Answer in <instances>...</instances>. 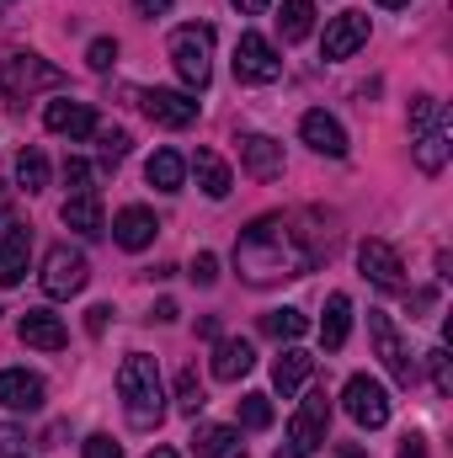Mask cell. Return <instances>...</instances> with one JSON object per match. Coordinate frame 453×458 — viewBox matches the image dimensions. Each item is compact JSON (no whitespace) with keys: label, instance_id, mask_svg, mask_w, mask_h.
Returning <instances> with one entry per match:
<instances>
[{"label":"cell","instance_id":"43","mask_svg":"<svg viewBox=\"0 0 453 458\" xmlns=\"http://www.w3.org/2000/svg\"><path fill=\"white\" fill-rule=\"evenodd\" d=\"M235 5H240V11H267L272 0H235Z\"/></svg>","mask_w":453,"mask_h":458},{"label":"cell","instance_id":"22","mask_svg":"<svg viewBox=\"0 0 453 458\" xmlns=\"http://www.w3.org/2000/svg\"><path fill=\"white\" fill-rule=\"evenodd\" d=\"M192 454L198 458H245V443L235 427H219V421H203L192 432Z\"/></svg>","mask_w":453,"mask_h":458},{"label":"cell","instance_id":"2","mask_svg":"<svg viewBox=\"0 0 453 458\" xmlns=\"http://www.w3.org/2000/svg\"><path fill=\"white\" fill-rule=\"evenodd\" d=\"M117 394H123V411H128V427L133 432H155L166 421V384H160V368H155L150 352H128L123 357Z\"/></svg>","mask_w":453,"mask_h":458},{"label":"cell","instance_id":"16","mask_svg":"<svg viewBox=\"0 0 453 458\" xmlns=\"http://www.w3.org/2000/svg\"><path fill=\"white\" fill-rule=\"evenodd\" d=\"M27 261H32V229L5 225V240H0V288H16L27 277Z\"/></svg>","mask_w":453,"mask_h":458},{"label":"cell","instance_id":"24","mask_svg":"<svg viewBox=\"0 0 453 458\" xmlns=\"http://www.w3.org/2000/svg\"><path fill=\"white\" fill-rule=\"evenodd\" d=\"M144 176H150L155 192H182V182H187V160H182L176 149H155L150 165H144Z\"/></svg>","mask_w":453,"mask_h":458},{"label":"cell","instance_id":"30","mask_svg":"<svg viewBox=\"0 0 453 458\" xmlns=\"http://www.w3.org/2000/svg\"><path fill=\"white\" fill-rule=\"evenodd\" d=\"M203 405H209V389H203L198 368H182V378H176V411L182 416H198Z\"/></svg>","mask_w":453,"mask_h":458},{"label":"cell","instance_id":"17","mask_svg":"<svg viewBox=\"0 0 453 458\" xmlns=\"http://www.w3.org/2000/svg\"><path fill=\"white\" fill-rule=\"evenodd\" d=\"M299 133H304V144H310L315 155H331V160H341V155H346V128H341L331 113H304Z\"/></svg>","mask_w":453,"mask_h":458},{"label":"cell","instance_id":"9","mask_svg":"<svg viewBox=\"0 0 453 458\" xmlns=\"http://www.w3.org/2000/svg\"><path fill=\"white\" fill-rule=\"evenodd\" d=\"M368 336H373V352H379V362L389 368V378L395 384H416V362H411V352L400 342V331H395V320L384 315V310H368Z\"/></svg>","mask_w":453,"mask_h":458},{"label":"cell","instance_id":"28","mask_svg":"<svg viewBox=\"0 0 453 458\" xmlns=\"http://www.w3.org/2000/svg\"><path fill=\"white\" fill-rule=\"evenodd\" d=\"M278 27H283V43H304V38L315 32V5H310V0H283Z\"/></svg>","mask_w":453,"mask_h":458},{"label":"cell","instance_id":"3","mask_svg":"<svg viewBox=\"0 0 453 458\" xmlns=\"http://www.w3.org/2000/svg\"><path fill=\"white\" fill-rule=\"evenodd\" d=\"M449 107L438 97H416L411 102V144H416V165L422 171H443L449 165Z\"/></svg>","mask_w":453,"mask_h":458},{"label":"cell","instance_id":"46","mask_svg":"<svg viewBox=\"0 0 453 458\" xmlns=\"http://www.w3.org/2000/svg\"><path fill=\"white\" fill-rule=\"evenodd\" d=\"M379 5H389V11H395V5H411V0H379Z\"/></svg>","mask_w":453,"mask_h":458},{"label":"cell","instance_id":"19","mask_svg":"<svg viewBox=\"0 0 453 458\" xmlns=\"http://www.w3.org/2000/svg\"><path fill=\"white\" fill-rule=\"evenodd\" d=\"M16 336H21L27 346H38V352H59V346L70 342L64 320H59V315H48V310H27V315H21V326H16Z\"/></svg>","mask_w":453,"mask_h":458},{"label":"cell","instance_id":"12","mask_svg":"<svg viewBox=\"0 0 453 458\" xmlns=\"http://www.w3.org/2000/svg\"><path fill=\"white\" fill-rule=\"evenodd\" d=\"M363 43H368V16H363V11H341V16L326 21L321 54H326V59H352Z\"/></svg>","mask_w":453,"mask_h":458},{"label":"cell","instance_id":"41","mask_svg":"<svg viewBox=\"0 0 453 458\" xmlns=\"http://www.w3.org/2000/svg\"><path fill=\"white\" fill-rule=\"evenodd\" d=\"M139 5V16H166L171 11V0H133Z\"/></svg>","mask_w":453,"mask_h":458},{"label":"cell","instance_id":"14","mask_svg":"<svg viewBox=\"0 0 453 458\" xmlns=\"http://www.w3.org/2000/svg\"><path fill=\"white\" fill-rule=\"evenodd\" d=\"M43 123H48V133H64V139H91L97 133V113L86 102H70V97L48 102L43 107Z\"/></svg>","mask_w":453,"mask_h":458},{"label":"cell","instance_id":"15","mask_svg":"<svg viewBox=\"0 0 453 458\" xmlns=\"http://www.w3.org/2000/svg\"><path fill=\"white\" fill-rule=\"evenodd\" d=\"M240 160H245V171L256 182H278L283 176V144L267 139V133H245L240 139Z\"/></svg>","mask_w":453,"mask_h":458},{"label":"cell","instance_id":"40","mask_svg":"<svg viewBox=\"0 0 453 458\" xmlns=\"http://www.w3.org/2000/svg\"><path fill=\"white\" fill-rule=\"evenodd\" d=\"M107 315H113V310H107V304H97V310L86 315V331H91V336H102V331H107Z\"/></svg>","mask_w":453,"mask_h":458},{"label":"cell","instance_id":"47","mask_svg":"<svg viewBox=\"0 0 453 458\" xmlns=\"http://www.w3.org/2000/svg\"><path fill=\"white\" fill-rule=\"evenodd\" d=\"M341 458H363V454H357V448H341Z\"/></svg>","mask_w":453,"mask_h":458},{"label":"cell","instance_id":"42","mask_svg":"<svg viewBox=\"0 0 453 458\" xmlns=\"http://www.w3.org/2000/svg\"><path fill=\"white\" fill-rule=\"evenodd\" d=\"M400 458H427V443H422V437H406V443H400Z\"/></svg>","mask_w":453,"mask_h":458},{"label":"cell","instance_id":"10","mask_svg":"<svg viewBox=\"0 0 453 458\" xmlns=\"http://www.w3.org/2000/svg\"><path fill=\"white\" fill-rule=\"evenodd\" d=\"M357 267H363V277H368L373 288H384V293H400V288H406V261H400V250H395L389 240H363V245H357Z\"/></svg>","mask_w":453,"mask_h":458},{"label":"cell","instance_id":"39","mask_svg":"<svg viewBox=\"0 0 453 458\" xmlns=\"http://www.w3.org/2000/svg\"><path fill=\"white\" fill-rule=\"evenodd\" d=\"M86 458H123V448H117L107 432H97V437H86Z\"/></svg>","mask_w":453,"mask_h":458},{"label":"cell","instance_id":"6","mask_svg":"<svg viewBox=\"0 0 453 458\" xmlns=\"http://www.w3.org/2000/svg\"><path fill=\"white\" fill-rule=\"evenodd\" d=\"M0 86H5L11 102H27V97H38V91H59V86H64V70L48 64L43 54H11V59L0 64Z\"/></svg>","mask_w":453,"mask_h":458},{"label":"cell","instance_id":"11","mask_svg":"<svg viewBox=\"0 0 453 458\" xmlns=\"http://www.w3.org/2000/svg\"><path fill=\"white\" fill-rule=\"evenodd\" d=\"M86 277H91V267H86L81 250H70V245H54V250H48V261H43V293H48V299L81 293Z\"/></svg>","mask_w":453,"mask_h":458},{"label":"cell","instance_id":"29","mask_svg":"<svg viewBox=\"0 0 453 458\" xmlns=\"http://www.w3.org/2000/svg\"><path fill=\"white\" fill-rule=\"evenodd\" d=\"M261 331L272 342H299L310 331V320H304V310H272V315H261Z\"/></svg>","mask_w":453,"mask_h":458},{"label":"cell","instance_id":"18","mask_svg":"<svg viewBox=\"0 0 453 458\" xmlns=\"http://www.w3.org/2000/svg\"><path fill=\"white\" fill-rule=\"evenodd\" d=\"M0 405L5 411H38L43 405V378L27 368H5L0 373Z\"/></svg>","mask_w":453,"mask_h":458},{"label":"cell","instance_id":"23","mask_svg":"<svg viewBox=\"0 0 453 458\" xmlns=\"http://www.w3.org/2000/svg\"><path fill=\"white\" fill-rule=\"evenodd\" d=\"M310 373H315V357L310 352H299V346H288L278 362H272V384H278V394L288 400V394H299L304 384H310Z\"/></svg>","mask_w":453,"mask_h":458},{"label":"cell","instance_id":"21","mask_svg":"<svg viewBox=\"0 0 453 458\" xmlns=\"http://www.w3.org/2000/svg\"><path fill=\"white\" fill-rule=\"evenodd\" d=\"M155 234H160V219H155L150 208H139V203H133V208H123V214L113 219V240L123 245V250H144Z\"/></svg>","mask_w":453,"mask_h":458},{"label":"cell","instance_id":"8","mask_svg":"<svg viewBox=\"0 0 453 458\" xmlns=\"http://www.w3.org/2000/svg\"><path fill=\"white\" fill-rule=\"evenodd\" d=\"M278 75H283L278 48H272L261 32H240V43H235V81H245V86H272Z\"/></svg>","mask_w":453,"mask_h":458},{"label":"cell","instance_id":"34","mask_svg":"<svg viewBox=\"0 0 453 458\" xmlns=\"http://www.w3.org/2000/svg\"><path fill=\"white\" fill-rule=\"evenodd\" d=\"M91 139L102 144V155H107V160H123V155H128V144H133V139H128V128H97Z\"/></svg>","mask_w":453,"mask_h":458},{"label":"cell","instance_id":"7","mask_svg":"<svg viewBox=\"0 0 453 458\" xmlns=\"http://www.w3.org/2000/svg\"><path fill=\"white\" fill-rule=\"evenodd\" d=\"M341 405H346V416H352L357 427H368V432H379V427L389 421V389H384L379 378H368V373H352V378H346Z\"/></svg>","mask_w":453,"mask_h":458},{"label":"cell","instance_id":"48","mask_svg":"<svg viewBox=\"0 0 453 458\" xmlns=\"http://www.w3.org/2000/svg\"><path fill=\"white\" fill-rule=\"evenodd\" d=\"M5 5H11V0H0V11H5Z\"/></svg>","mask_w":453,"mask_h":458},{"label":"cell","instance_id":"33","mask_svg":"<svg viewBox=\"0 0 453 458\" xmlns=\"http://www.w3.org/2000/svg\"><path fill=\"white\" fill-rule=\"evenodd\" d=\"M427 368H432V384H438V394H453V362H449V346H432V352H427Z\"/></svg>","mask_w":453,"mask_h":458},{"label":"cell","instance_id":"37","mask_svg":"<svg viewBox=\"0 0 453 458\" xmlns=\"http://www.w3.org/2000/svg\"><path fill=\"white\" fill-rule=\"evenodd\" d=\"M192 283H219V256L214 250H198V261H192Z\"/></svg>","mask_w":453,"mask_h":458},{"label":"cell","instance_id":"13","mask_svg":"<svg viewBox=\"0 0 453 458\" xmlns=\"http://www.w3.org/2000/svg\"><path fill=\"white\" fill-rule=\"evenodd\" d=\"M144 113L150 123H160V128H192L198 123V97H187V91H144Z\"/></svg>","mask_w":453,"mask_h":458},{"label":"cell","instance_id":"25","mask_svg":"<svg viewBox=\"0 0 453 458\" xmlns=\"http://www.w3.org/2000/svg\"><path fill=\"white\" fill-rule=\"evenodd\" d=\"M59 219L70 229H81V234H102V203H97V192H70L64 198V208H59Z\"/></svg>","mask_w":453,"mask_h":458},{"label":"cell","instance_id":"35","mask_svg":"<svg viewBox=\"0 0 453 458\" xmlns=\"http://www.w3.org/2000/svg\"><path fill=\"white\" fill-rule=\"evenodd\" d=\"M0 458H27V432L0 421Z\"/></svg>","mask_w":453,"mask_h":458},{"label":"cell","instance_id":"32","mask_svg":"<svg viewBox=\"0 0 453 458\" xmlns=\"http://www.w3.org/2000/svg\"><path fill=\"white\" fill-rule=\"evenodd\" d=\"M240 427H251V432L272 427V400L267 394H240Z\"/></svg>","mask_w":453,"mask_h":458},{"label":"cell","instance_id":"36","mask_svg":"<svg viewBox=\"0 0 453 458\" xmlns=\"http://www.w3.org/2000/svg\"><path fill=\"white\" fill-rule=\"evenodd\" d=\"M86 64H91V70H113L117 64V43L113 38H97V43L86 48Z\"/></svg>","mask_w":453,"mask_h":458},{"label":"cell","instance_id":"44","mask_svg":"<svg viewBox=\"0 0 453 458\" xmlns=\"http://www.w3.org/2000/svg\"><path fill=\"white\" fill-rule=\"evenodd\" d=\"M150 458H176V454H171V448H155V454H150Z\"/></svg>","mask_w":453,"mask_h":458},{"label":"cell","instance_id":"20","mask_svg":"<svg viewBox=\"0 0 453 458\" xmlns=\"http://www.w3.org/2000/svg\"><path fill=\"white\" fill-rule=\"evenodd\" d=\"M251 368H256V352H251V342H240V336L214 342V362H209V373H214L219 384H240Z\"/></svg>","mask_w":453,"mask_h":458},{"label":"cell","instance_id":"27","mask_svg":"<svg viewBox=\"0 0 453 458\" xmlns=\"http://www.w3.org/2000/svg\"><path fill=\"white\" fill-rule=\"evenodd\" d=\"M192 171H198V187H203L214 203L229 198V187H235V182H229V165L214 155V149H198V155H192Z\"/></svg>","mask_w":453,"mask_h":458},{"label":"cell","instance_id":"1","mask_svg":"<svg viewBox=\"0 0 453 458\" xmlns=\"http://www.w3.org/2000/svg\"><path fill=\"white\" fill-rule=\"evenodd\" d=\"M321 256H331V229H304V219H283V214L251 219L235 240V267L256 288L304 277L310 267H321Z\"/></svg>","mask_w":453,"mask_h":458},{"label":"cell","instance_id":"45","mask_svg":"<svg viewBox=\"0 0 453 458\" xmlns=\"http://www.w3.org/2000/svg\"><path fill=\"white\" fill-rule=\"evenodd\" d=\"M5 198H11V187H0V214H5Z\"/></svg>","mask_w":453,"mask_h":458},{"label":"cell","instance_id":"31","mask_svg":"<svg viewBox=\"0 0 453 458\" xmlns=\"http://www.w3.org/2000/svg\"><path fill=\"white\" fill-rule=\"evenodd\" d=\"M16 187H27V192H43L48 187V160L38 149H21L16 155Z\"/></svg>","mask_w":453,"mask_h":458},{"label":"cell","instance_id":"26","mask_svg":"<svg viewBox=\"0 0 453 458\" xmlns=\"http://www.w3.org/2000/svg\"><path fill=\"white\" fill-rule=\"evenodd\" d=\"M346 331H352V299H346V293H331V299H326V320H321L326 352H341V346H346Z\"/></svg>","mask_w":453,"mask_h":458},{"label":"cell","instance_id":"38","mask_svg":"<svg viewBox=\"0 0 453 458\" xmlns=\"http://www.w3.org/2000/svg\"><path fill=\"white\" fill-rule=\"evenodd\" d=\"M64 182H70V192H91V165L86 160H64Z\"/></svg>","mask_w":453,"mask_h":458},{"label":"cell","instance_id":"5","mask_svg":"<svg viewBox=\"0 0 453 458\" xmlns=\"http://www.w3.org/2000/svg\"><path fill=\"white\" fill-rule=\"evenodd\" d=\"M331 432V394L326 389H310L288 421V448H278V458H310Z\"/></svg>","mask_w":453,"mask_h":458},{"label":"cell","instance_id":"4","mask_svg":"<svg viewBox=\"0 0 453 458\" xmlns=\"http://www.w3.org/2000/svg\"><path fill=\"white\" fill-rule=\"evenodd\" d=\"M171 64H176V75H182L192 91H203V86L214 81V27H209V21L176 27V32H171Z\"/></svg>","mask_w":453,"mask_h":458}]
</instances>
